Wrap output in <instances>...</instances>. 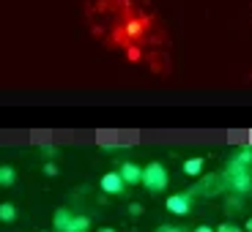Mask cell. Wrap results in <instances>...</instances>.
<instances>
[{
    "instance_id": "603a6c76",
    "label": "cell",
    "mask_w": 252,
    "mask_h": 232,
    "mask_svg": "<svg viewBox=\"0 0 252 232\" xmlns=\"http://www.w3.org/2000/svg\"><path fill=\"white\" fill-rule=\"evenodd\" d=\"M250 139H252V131H250Z\"/></svg>"
},
{
    "instance_id": "5bb4252c",
    "label": "cell",
    "mask_w": 252,
    "mask_h": 232,
    "mask_svg": "<svg viewBox=\"0 0 252 232\" xmlns=\"http://www.w3.org/2000/svg\"><path fill=\"white\" fill-rule=\"evenodd\" d=\"M126 57H129L132 63H137L140 60V50H137V47H129V50H126Z\"/></svg>"
},
{
    "instance_id": "52a82bcc",
    "label": "cell",
    "mask_w": 252,
    "mask_h": 232,
    "mask_svg": "<svg viewBox=\"0 0 252 232\" xmlns=\"http://www.w3.org/2000/svg\"><path fill=\"white\" fill-rule=\"evenodd\" d=\"M214 191H220V178L217 175L206 178L200 186H195V194H214Z\"/></svg>"
},
{
    "instance_id": "9a60e30c",
    "label": "cell",
    "mask_w": 252,
    "mask_h": 232,
    "mask_svg": "<svg viewBox=\"0 0 252 232\" xmlns=\"http://www.w3.org/2000/svg\"><path fill=\"white\" fill-rule=\"evenodd\" d=\"M217 232H241V227H236V224H220V227H217Z\"/></svg>"
},
{
    "instance_id": "6da1fadb",
    "label": "cell",
    "mask_w": 252,
    "mask_h": 232,
    "mask_svg": "<svg viewBox=\"0 0 252 232\" xmlns=\"http://www.w3.org/2000/svg\"><path fill=\"white\" fill-rule=\"evenodd\" d=\"M225 186H230V191H236V194H247V191H252V170L250 167H241V164L230 161V167H227L225 172Z\"/></svg>"
},
{
    "instance_id": "30bf717a",
    "label": "cell",
    "mask_w": 252,
    "mask_h": 232,
    "mask_svg": "<svg viewBox=\"0 0 252 232\" xmlns=\"http://www.w3.org/2000/svg\"><path fill=\"white\" fill-rule=\"evenodd\" d=\"M230 161H236V164H241V167H250L252 170V148H239Z\"/></svg>"
},
{
    "instance_id": "e0dca14e",
    "label": "cell",
    "mask_w": 252,
    "mask_h": 232,
    "mask_svg": "<svg viewBox=\"0 0 252 232\" xmlns=\"http://www.w3.org/2000/svg\"><path fill=\"white\" fill-rule=\"evenodd\" d=\"M157 232H184V230H181V227H170V224H162V227H159Z\"/></svg>"
},
{
    "instance_id": "9c48e42d",
    "label": "cell",
    "mask_w": 252,
    "mask_h": 232,
    "mask_svg": "<svg viewBox=\"0 0 252 232\" xmlns=\"http://www.w3.org/2000/svg\"><path fill=\"white\" fill-rule=\"evenodd\" d=\"M88 227H91V221L85 219V216H71L66 232H88Z\"/></svg>"
},
{
    "instance_id": "ac0fdd59",
    "label": "cell",
    "mask_w": 252,
    "mask_h": 232,
    "mask_svg": "<svg viewBox=\"0 0 252 232\" xmlns=\"http://www.w3.org/2000/svg\"><path fill=\"white\" fill-rule=\"evenodd\" d=\"M44 172H47V175H58V167H55L52 161H47V164H44Z\"/></svg>"
},
{
    "instance_id": "8992f818",
    "label": "cell",
    "mask_w": 252,
    "mask_h": 232,
    "mask_svg": "<svg viewBox=\"0 0 252 232\" xmlns=\"http://www.w3.org/2000/svg\"><path fill=\"white\" fill-rule=\"evenodd\" d=\"M145 27H148V19H132V22L124 27V30H126V38H140V36L145 33Z\"/></svg>"
},
{
    "instance_id": "d6986e66",
    "label": "cell",
    "mask_w": 252,
    "mask_h": 232,
    "mask_svg": "<svg viewBox=\"0 0 252 232\" xmlns=\"http://www.w3.org/2000/svg\"><path fill=\"white\" fill-rule=\"evenodd\" d=\"M227 210H239V207H241V200H227Z\"/></svg>"
},
{
    "instance_id": "44dd1931",
    "label": "cell",
    "mask_w": 252,
    "mask_h": 232,
    "mask_svg": "<svg viewBox=\"0 0 252 232\" xmlns=\"http://www.w3.org/2000/svg\"><path fill=\"white\" fill-rule=\"evenodd\" d=\"M244 230H247V232H252V216H250V219H247V224H244Z\"/></svg>"
},
{
    "instance_id": "cb8c5ba5",
    "label": "cell",
    "mask_w": 252,
    "mask_h": 232,
    "mask_svg": "<svg viewBox=\"0 0 252 232\" xmlns=\"http://www.w3.org/2000/svg\"><path fill=\"white\" fill-rule=\"evenodd\" d=\"M250 148H252V145H250Z\"/></svg>"
},
{
    "instance_id": "4fadbf2b",
    "label": "cell",
    "mask_w": 252,
    "mask_h": 232,
    "mask_svg": "<svg viewBox=\"0 0 252 232\" xmlns=\"http://www.w3.org/2000/svg\"><path fill=\"white\" fill-rule=\"evenodd\" d=\"M14 180H17V172L11 167H0V186H11Z\"/></svg>"
},
{
    "instance_id": "2e32d148",
    "label": "cell",
    "mask_w": 252,
    "mask_h": 232,
    "mask_svg": "<svg viewBox=\"0 0 252 232\" xmlns=\"http://www.w3.org/2000/svg\"><path fill=\"white\" fill-rule=\"evenodd\" d=\"M129 213H132V216H140V213H143V205H140V202H132V205H129Z\"/></svg>"
},
{
    "instance_id": "7c38bea8",
    "label": "cell",
    "mask_w": 252,
    "mask_h": 232,
    "mask_svg": "<svg viewBox=\"0 0 252 232\" xmlns=\"http://www.w3.org/2000/svg\"><path fill=\"white\" fill-rule=\"evenodd\" d=\"M17 219V207L11 205V202H0V221H14Z\"/></svg>"
},
{
    "instance_id": "ffe728a7",
    "label": "cell",
    "mask_w": 252,
    "mask_h": 232,
    "mask_svg": "<svg viewBox=\"0 0 252 232\" xmlns=\"http://www.w3.org/2000/svg\"><path fill=\"white\" fill-rule=\"evenodd\" d=\"M195 232H214V230H211V227H206V224H200V227H197Z\"/></svg>"
},
{
    "instance_id": "7a4b0ae2",
    "label": "cell",
    "mask_w": 252,
    "mask_h": 232,
    "mask_svg": "<svg viewBox=\"0 0 252 232\" xmlns=\"http://www.w3.org/2000/svg\"><path fill=\"white\" fill-rule=\"evenodd\" d=\"M167 180H170V178H167V170H164L159 161H151L143 170V186L148 188V191H164Z\"/></svg>"
},
{
    "instance_id": "7402d4cb",
    "label": "cell",
    "mask_w": 252,
    "mask_h": 232,
    "mask_svg": "<svg viewBox=\"0 0 252 232\" xmlns=\"http://www.w3.org/2000/svg\"><path fill=\"white\" fill-rule=\"evenodd\" d=\"M101 232H115V230H113V227H104V230H101Z\"/></svg>"
},
{
    "instance_id": "277c9868",
    "label": "cell",
    "mask_w": 252,
    "mask_h": 232,
    "mask_svg": "<svg viewBox=\"0 0 252 232\" xmlns=\"http://www.w3.org/2000/svg\"><path fill=\"white\" fill-rule=\"evenodd\" d=\"M121 178H124L126 186H137V183H143V167L134 161H124L121 164Z\"/></svg>"
},
{
    "instance_id": "5b68a950",
    "label": "cell",
    "mask_w": 252,
    "mask_h": 232,
    "mask_svg": "<svg viewBox=\"0 0 252 232\" xmlns=\"http://www.w3.org/2000/svg\"><path fill=\"white\" fill-rule=\"evenodd\" d=\"M101 191L104 194H121L126 188V183H124V178H121V172H107V175L101 178Z\"/></svg>"
},
{
    "instance_id": "ba28073f",
    "label": "cell",
    "mask_w": 252,
    "mask_h": 232,
    "mask_svg": "<svg viewBox=\"0 0 252 232\" xmlns=\"http://www.w3.org/2000/svg\"><path fill=\"white\" fill-rule=\"evenodd\" d=\"M69 221H71V213L66 210V207H61V210L55 213V219H52V224H55V232H66Z\"/></svg>"
},
{
    "instance_id": "3957f363",
    "label": "cell",
    "mask_w": 252,
    "mask_h": 232,
    "mask_svg": "<svg viewBox=\"0 0 252 232\" xmlns=\"http://www.w3.org/2000/svg\"><path fill=\"white\" fill-rule=\"evenodd\" d=\"M167 210L170 213H176V216H187L189 210H192V197L189 194H173V197H167Z\"/></svg>"
},
{
    "instance_id": "8fae6325",
    "label": "cell",
    "mask_w": 252,
    "mask_h": 232,
    "mask_svg": "<svg viewBox=\"0 0 252 232\" xmlns=\"http://www.w3.org/2000/svg\"><path fill=\"white\" fill-rule=\"evenodd\" d=\"M203 172V158H187L184 161V175H200Z\"/></svg>"
}]
</instances>
